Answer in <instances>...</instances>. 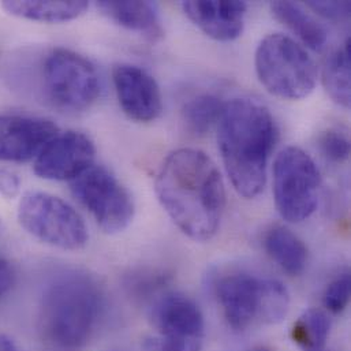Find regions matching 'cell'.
<instances>
[{
  "label": "cell",
  "mask_w": 351,
  "mask_h": 351,
  "mask_svg": "<svg viewBox=\"0 0 351 351\" xmlns=\"http://www.w3.org/2000/svg\"><path fill=\"white\" fill-rule=\"evenodd\" d=\"M158 199L176 227L195 242H206L220 227L226 206L221 176L213 160L198 149L170 154L156 176Z\"/></svg>",
  "instance_id": "6da1fadb"
},
{
  "label": "cell",
  "mask_w": 351,
  "mask_h": 351,
  "mask_svg": "<svg viewBox=\"0 0 351 351\" xmlns=\"http://www.w3.org/2000/svg\"><path fill=\"white\" fill-rule=\"evenodd\" d=\"M217 123L219 149L234 189L245 198L257 197L278 141L275 118L263 103L238 97L224 104Z\"/></svg>",
  "instance_id": "7a4b0ae2"
},
{
  "label": "cell",
  "mask_w": 351,
  "mask_h": 351,
  "mask_svg": "<svg viewBox=\"0 0 351 351\" xmlns=\"http://www.w3.org/2000/svg\"><path fill=\"white\" fill-rule=\"evenodd\" d=\"M104 306L103 287L92 275L63 272L44 289L37 313L38 332L56 349L78 350L96 332Z\"/></svg>",
  "instance_id": "3957f363"
},
{
  "label": "cell",
  "mask_w": 351,
  "mask_h": 351,
  "mask_svg": "<svg viewBox=\"0 0 351 351\" xmlns=\"http://www.w3.org/2000/svg\"><path fill=\"white\" fill-rule=\"evenodd\" d=\"M215 290L227 324L237 332L279 324L290 309V293L276 279L237 272L220 278Z\"/></svg>",
  "instance_id": "277c9868"
},
{
  "label": "cell",
  "mask_w": 351,
  "mask_h": 351,
  "mask_svg": "<svg viewBox=\"0 0 351 351\" xmlns=\"http://www.w3.org/2000/svg\"><path fill=\"white\" fill-rule=\"evenodd\" d=\"M256 71L264 88L276 97H308L317 81V69L305 48L286 34L274 33L256 49Z\"/></svg>",
  "instance_id": "5b68a950"
},
{
  "label": "cell",
  "mask_w": 351,
  "mask_h": 351,
  "mask_svg": "<svg viewBox=\"0 0 351 351\" xmlns=\"http://www.w3.org/2000/svg\"><path fill=\"white\" fill-rule=\"evenodd\" d=\"M40 85L49 103L70 112L90 108L101 92V81L92 62L66 48H53L45 55Z\"/></svg>",
  "instance_id": "8992f818"
},
{
  "label": "cell",
  "mask_w": 351,
  "mask_h": 351,
  "mask_svg": "<svg viewBox=\"0 0 351 351\" xmlns=\"http://www.w3.org/2000/svg\"><path fill=\"white\" fill-rule=\"evenodd\" d=\"M18 221L33 238L62 250H81L89 239L80 213L49 193H26L18 205Z\"/></svg>",
  "instance_id": "52a82bcc"
},
{
  "label": "cell",
  "mask_w": 351,
  "mask_h": 351,
  "mask_svg": "<svg viewBox=\"0 0 351 351\" xmlns=\"http://www.w3.org/2000/svg\"><path fill=\"white\" fill-rule=\"evenodd\" d=\"M322 186L313 159L298 147L285 148L274 163V197L280 216L301 223L317 208Z\"/></svg>",
  "instance_id": "ba28073f"
},
{
  "label": "cell",
  "mask_w": 351,
  "mask_h": 351,
  "mask_svg": "<svg viewBox=\"0 0 351 351\" xmlns=\"http://www.w3.org/2000/svg\"><path fill=\"white\" fill-rule=\"evenodd\" d=\"M74 197L107 234H118L133 221L136 206L130 191L103 166H90L70 182Z\"/></svg>",
  "instance_id": "9c48e42d"
},
{
  "label": "cell",
  "mask_w": 351,
  "mask_h": 351,
  "mask_svg": "<svg viewBox=\"0 0 351 351\" xmlns=\"http://www.w3.org/2000/svg\"><path fill=\"white\" fill-rule=\"evenodd\" d=\"M151 320L162 338L176 351H201L205 323L198 305L187 295L169 291L151 306Z\"/></svg>",
  "instance_id": "30bf717a"
},
{
  "label": "cell",
  "mask_w": 351,
  "mask_h": 351,
  "mask_svg": "<svg viewBox=\"0 0 351 351\" xmlns=\"http://www.w3.org/2000/svg\"><path fill=\"white\" fill-rule=\"evenodd\" d=\"M96 148L84 133H58L34 159V173L48 180L71 182L93 166Z\"/></svg>",
  "instance_id": "8fae6325"
},
{
  "label": "cell",
  "mask_w": 351,
  "mask_h": 351,
  "mask_svg": "<svg viewBox=\"0 0 351 351\" xmlns=\"http://www.w3.org/2000/svg\"><path fill=\"white\" fill-rule=\"evenodd\" d=\"M115 92L123 112L133 121L148 123L163 111V99L156 80L144 69L121 63L112 70Z\"/></svg>",
  "instance_id": "7c38bea8"
},
{
  "label": "cell",
  "mask_w": 351,
  "mask_h": 351,
  "mask_svg": "<svg viewBox=\"0 0 351 351\" xmlns=\"http://www.w3.org/2000/svg\"><path fill=\"white\" fill-rule=\"evenodd\" d=\"M58 133V126L44 118L0 115V160H33Z\"/></svg>",
  "instance_id": "4fadbf2b"
},
{
  "label": "cell",
  "mask_w": 351,
  "mask_h": 351,
  "mask_svg": "<svg viewBox=\"0 0 351 351\" xmlns=\"http://www.w3.org/2000/svg\"><path fill=\"white\" fill-rule=\"evenodd\" d=\"M182 8L187 18L213 40L231 41L243 32L247 10L245 1H184Z\"/></svg>",
  "instance_id": "5bb4252c"
},
{
  "label": "cell",
  "mask_w": 351,
  "mask_h": 351,
  "mask_svg": "<svg viewBox=\"0 0 351 351\" xmlns=\"http://www.w3.org/2000/svg\"><path fill=\"white\" fill-rule=\"evenodd\" d=\"M97 8L122 27L154 41L165 34L159 14L149 1H99Z\"/></svg>",
  "instance_id": "9a60e30c"
},
{
  "label": "cell",
  "mask_w": 351,
  "mask_h": 351,
  "mask_svg": "<svg viewBox=\"0 0 351 351\" xmlns=\"http://www.w3.org/2000/svg\"><path fill=\"white\" fill-rule=\"evenodd\" d=\"M264 247L269 257L290 276H300L308 264L305 243L289 228L275 226L264 237Z\"/></svg>",
  "instance_id": "2e32d148"
},
{
  "label": "cell",
  "mask_w": 351,
  "mask_h": 351,
  "mask_svg": "<svg viewBox=\"0 0 351 351\" xmlns=\"http://www.w3.org/2000/svg\"><path fill=\"white\" fill-rule=\"evenodd\" d=\"M86 1H3L1 8L11 15L37 22H67L88 10Z\"/></svg>",
  "instance_id": "e0dca14e"
},
{
  "label": "cell",
  "mask_w": 351,
  "mask_h": 351,
  "mask_svg": "<svg viewBox=\"0 0 351 351\" xmlns=\"http://www.w3.org/2000/svg\"><path fill=\"white\" fill-rule=\"evenodd\" d=\"M271 10L276 19L286 25L306 47L320 51L327 44V30L298 4L291 1H274L271 3Z\"/></svg>",
  "instance_id": "ac0fdd59"
},
{
  "label": "cell",
  "mask_w": 351,
  "mask_h": 351,
  "mask_svg": "<svg viewBox=\"0 0 351 351\" xmlns=\"http://www.w3.org/2000/svg\"><path fill=\"white\" fill-rule=\"evenodd\" d=\"M323 85L337 104L350 107V38L327 58L323 67Z\"/></svg>",
  "instance_id": "d6986e66"
},
{
  "label": "cell",
  "mask_w": 351,
  "mask_h": 351,
  "mask_svg": "<svg viewBox=\"0 0 351 351\" xmlns=\"http://www.w3.org/2000/svg\"><path fill=\"white\" fill-rule=\"evenodd\" d=\"M224 103L215 95L204 93L189 100L182 111L183 122L189 132L195 136H204L221 117Z\"/></svg>",
  "instance_id": "ffe728a7"
},
{
  "label": "cell",
  "mask_w": 351,
  "mask_h": 351,
  "mask_svg": "<svg viewBox=\"0 0 351 351\" xmlns=\"http://www.w3.org/2000/svg\"><path fill=\"white\" fill-rule=\"evenodd\" d=\"M330 330V317L323 311L309 309L294 324L293 339L304 351H324Z\"/></svg>",
  "instance_id": "44dd1931"
},
{
  "label": "cell",
  "mask_w": 351,
  "mask_h": 351,
  "mask_svg": "<svg viewBox=\"0 0 351 351\" xmlns=\"http://www.w3.org/2000/svg\"><path fill=\"white\" fill-rule=\"evenodd\" d=\"M322 154L334 163H343L350 156L349 136L339 129H328L319 138Z\"/></svg>",
  "instance_id": "7402d4cb"
},
{
  "label": "cell",
  "mask_w": 351,
  "mask_h": 351,
  "mask_svg": "<svg viewBox=\"0 0 351 351\" xmlns=\"http://www.w3.org/2000/svg\"><path fill=\"white\" fill-rule=\"evenodd\" d=\"M349 301H350V274L345 272L327 286L323 294V304L327 311L338 315L348 308Z\"/></svg>",
  "instance_id": "603a6c76"
},
{
  "label": "cell",
  "mask_w": 351,
  "mask_h": 351,
  "mask_svg": "<svg viewBox=\"0 0 351 351\" xmlns=\"http://www.w3.org/2000/svg\"><path fill=\"white\" fill-rule=\"evenodd\" d=\"M308 5L322 16L332 21H342L350 15L349 1H308Z\"/></svg>",
  "instance_id": "cb8c5ba5"
},
{
  "label": "cell",
  "mask_w": 351,
  "mask_h": 351,
  "mask_svg": "<svg viewBox=\"0 0 351 351\" xmlns=\"http://www.w3.org/2000/svg\"><path fill=\"white\" fill-rule=\"evenodd\" d=\"M16 280V272L8 258L0 254V300L12 290Z\"/></svg>",
  "instance_id": "d4e9b609"
},
{
  "label": "cell",
  "mask_w": 351,
  "mask_h": 351,
  "mask_svg": "<svg viewBox=\"0 0 351 351\" xmlns=\"http://www.w3.org/2000/svg\"><path fill=\"white\" fill-rule=\"evenodd\" d=\"M19 191V179L10 171H0V193L5 197H15Z\"/></svg>",
  "instance_id": "484cf974"
},
{
  "label": "cell",
  "mask_w": 351,
  "mask_h": 351,
  "mask_svg": "<svg viewBox=\"0 0 351 351\" xmlns=\"http://www.w3.org/2000/svg\"><path fill=\"white\" fill-rule=\"evenodd\" d=\"M145 351H176L171 349L162 338H151L145 342Z\"/></svg>",
  "instance_id": "4316f807"
},
{
  "label": "cell",
  "mask_w": 351,
  "mask_h": 351,
  "mask_svg": "<svg viewBox=\"0 0 351 351\" xmlns=\"http://www.w3.org/2000/svg\"><path fill=\"white\" fill-rule=\"evenodd\" d=\"M0 351H18L12 339L5 335H0Z\"/></svg>",
  "instance_id": "83f0119b"
},
{
  "label": "cell",
  "mask_w": 351,
  "mask_h": 351,
  "mask_svg": "<svg viewBox=\"0 0 351 351\" xmlns=\"http://www.w3.org/2000/svg\"><path fill=\"white\" fill-rule=\"evenodd\" d=\"M253 351H267V350H264V349H258V350H253Z\"/></svg>",
  "instance_id": "f1b7e54d"
}]
</instances>
